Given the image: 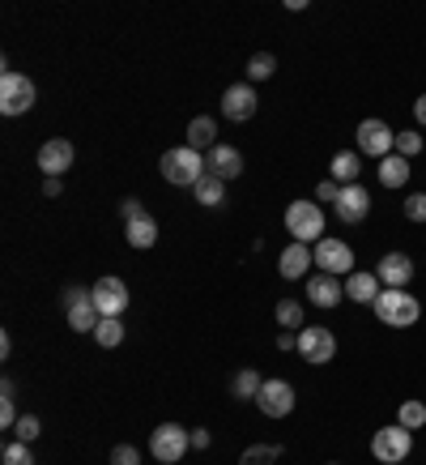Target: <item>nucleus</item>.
<instances>
[{
  "mask_svg": "<svg viewBox=\"0 0 426 465\" xmlns=\"http://www.w3.org/2000/svg\"><path fill=\"white\" fill-rule=\"evenodd\" d=\"M158 172H163L166 184H179V188H196L205 175H209V163H205V154L192 146H175L163 154V163H158Z\"/></svg>",
  "mask_w": 426,
  "mask_h": 465,
  "instance_id": "1",
  "label": "nucleus"
},
{
  "mask_svg": "<svg viewBox=\"0 0 426 465\" xmlns=\"http://www.w3.org/2000/svg\"><path fill=\"white\" fill-rule=\"evenodd\" d=\"M285 231H290L294 244L316 248L324 240V214H320V205L316 201H290L285 205Z\"/></svg>",
  "mask_w": 426,
  "mask_h": 465,
  "instance_id": "2",
  "label": "nucleus"
},
{
  "mask_svg": "<svg viewBox=\"0 0 426 465\" xmlns=\"http://www.w3.org/2000/svg\"><path fill=\"white\" fill-rule=\"evenodd\" d=\"M376 308V316H379V324H388V329H409L414 320L422 316V303L414 299L409 291H379V299L371 303Z\"/></svg>",
  "mask_w": 426,
  "mask_h": 465,
  "instance_id": "3",
  "label": "nucleus"
},
{
  "mask_svg": "<svg viewBox=\"0 0 426 465\" xmlns=\"http://www.w3.org/2000/svg\"><path fill=\"white\" fill-rule=\"evenodd\" d=\"M414 453V431L401 427V423H392V427H379L376 436H371V457L384 465H405V457Z\"/></svg>",
  "mask_w": 426,
  "mask_h": 465,
  "instance_id": "4",
  "label": "nucleus"
},
{
  "mask_svg": "<svg viewBox=\"0 0 426 465\" xmlns=\"http://www.w3.org/2000/svg\"><path fill=\"white\" fill-rule=\"evenodd\" d=\"M34 98H39V90L26 73H13V69L0 73V111L4 116H26L34 107Z\"/></svg>",
  "mask_w": 426,
  "mask_h": 465,
  "instance_id": "5",
  "label": "nucleus"
},
{
  "mask_svg": "<svg viewBox=\"0 0 426 465\" xmlns=\"http://www.w3.org/2000/svg\"><path fill=\"white\" fill-rule=\"evenodd\" d=\"M188 448H192V431L179 427V423H158V427L149 431V453L163 465H175Z\"/></svg>",
  "mask_w": 426,
  "mask_h": 465,
  "instance_id": "6",
  "label": "nucleus"
},
{
  "mask_svg": "<svg viewBox=\"0 0 426 465\" xmlns=\"http://www.w3.org/2000/svg\"><path fill=\"white\" fill-rule=\"evenodd\" d=\"M65 316H69V329L72 333H95L98 329V308H95V294L90 286H65Z\"/></svg>",
  "mask_w": 426,
  "mask_h": 465,
  "instance_id": "7",
  "label": "nucleus"
},
{
  "mask_svg": "<svg viewBox=\"0 0 426 465\" xmlns=\"http://www.w3.org/2000/svg\"><path fill=\"white\" fill-rule=\"evenodd\" d=\"M311 256H316V270L320 273H332V278H341V273L350 278V273H354V252H350L346 240H329V235H324L320 244L311 248Z\"/></svg>",
  "mask_w": 426,
  "mask_h": 465,
  "instance_id": "8",
  "label": "nucleus"
},
{
  "mask_svg": "<svg viewBox=\"0 0 426 465\" xmlns=\"http://www.w3.org/2000/svg\"><path fill=\"white\" fill-rule=\"evenodd\" d=\"M299 354H303V363H311V368L332 363V359H337V338H332V329H324V324L303 329V333H299Z\"/></svg>",
  "mask_w": 426,
  "mask_h": 465,
  "instance_id": "9",
  "label": "nucleus"
},
{
  "mask_svg": "<svg viewBox=\"0 0 426 465\" xmlns=\"http://www.w3.org/2000/svg\"><path fill=\"white\" fill-rule=\"evenodd\" d=\"M90 294H95L98 316H124V312H128V286L119 282L116 273L98 278L95 286H90Z\"/></svg>",
  "mask_w": 426,
  "mask_h": 465,
  "instance_id": "10",
  "label": "nucleus"
},
{
  "mask_svg": "<svg viewBox=\"0 0 426 465\" xmlns=\"http://www.w3.org/2000/svg\"><path fill=\"white\" fill-rule=\"evenodd\" d=\"M72 158H77V149H72V141H65V137H51V141H43V146H39V154H34L39 172L48 175V179H60V175L72 167Z\"/></svg>",
  "mask_w": 426,
  "mask_h": 465,
  "instance_id": "11",
  "label": "nucleus"
},
{
  "mask_svg": "<svg viewBox=\"0 0 426 465\" xmlns=\"http://www.w3.org/2000/svg\"><path fill=\"white\" fill-rule=\"evenodd\" d=\"M358 149H362V154H371V158H388V154L397 149V133H392L384 120L371 116V120L358 124Z\"/></svg>",
  "mask_w": 426,
  "mask_h": 465,
  "instance_id": "12",
  "label": "nucleus"
},
{
  "mask_svg": "<svg viewBox=\"0 0 426 465\" xmlns=\"http://www.w3.org/2000/svg\"><path fill=\"white\" fill-rule=\"evenodd\" d=\"M332 214L346 222V226L367 222V214H371V196H367V188H362V184H346V188L337 193V201H332Z\"/></svg>",
  "mask_w": 426,
  "mask_h": 465,
  "instance_id": "13",
  "label": "nucleus"
},
{
  "mask_svg": "<svg viewBox=\"0 0 426 465\" xmlns=\"http://www.w3.org/2000/svg\"><path fill=\"white\" fill-rule=\"evenodd\" d=\"M256 107H261V98H256V90H252V81H235V86L222 95V116H226L231 124L252 120Z\"/></svg>",
  "mask_w": 426,
  "mask_h": 465,
  "instance_id": "14",
  "label": "nucleus"
},
{
  "mask_svg": "<svg viewBox=\"0 0 426 465\" xmlns=\"http://www.w3.org/2000/svg\"><path fill=\"white\" fill-rule=\"evenodd\" d=\"M294 385L290 380H264V389L261 397H256V406H261V415L264 418H285L290 410H294Z\"/></svg>",
  "mask_w": 426,
  "mask_h": 465,
  "instance_id": "15",
  "label": "nucleus"
},
{
  "mask_svg": "<svg viewBox=\"0 0 426 465\" xmlns=\"http://www.w3.org/2000/svg\"><path fill=\"white\" fill-rule=\"evenodd\" d=\"M376 278L388 286V291H405V286L414 282V261H409L405 252H388V256H379Z\"/></svg>",
  "mask_w": 426,
  "mask_h": 465,
  "instance_id": "16",
  "label": "nucleus"
},
{
  "mask_svg": "<svg viewBox=\"0 0 426 465\" xmlns=\"http://www.w3.org/2000/svg\"><path fill=\"white\" fill-rule=\"evenodd\" d=\"M311 265H316V256H311V244H294L282 252V261H278V270H282L285 282H299V278H311Z\"/></svg>",
  "mask_w": 426,
  "mask_h": 465,
  "instance_id": "17",
  "label": "nucleus"
},
{
  "mask_svg": "<svg viewBox=\"0 0 426 465\" xmlns=\"http://www.w3.org/2000/svg\"><path fill=\"white\" fill-rule=\"evenodd\" d=\"M308 299L316 308H337L346 299V282H337L332 273H311L308 278Z\"/></svg>",
  "mask_w": 426,
  "mask_h": 465,
  "instance_id": "18",
  "label": "nucleus"
},
{
  "mask_svg": "<svg viewBox=\"0 0 426 465\" xmlns=\"http://www.w3.org/2000/svg\"><path fill=\"white\" fill-rule=\"evenodd\" d=\"M205 163H209V175H217L222 184L235 179V175H243V154H239L235 146H213Z\"/></svg>",
  "mask_w": 426,
  "mask_h": 465,
  "instance_id": "19",
  "label": "nucleus"
},
{
  "mask_svg": "<svg viewBox=\"0 0 426 465\" xmlns=\"http://www.w3.org/2000/svg\"><path fill=\"white\" fill-rule=\"evenodd\" d=\"M379 291H384V282L367 270H354L346 278V299H354V303H376Z\"/></svg>",
  "mask_w": 426,
  "mask_h": 465,
  "instance_id": "20",
  "label": "nucleus"
},
{
  "mask_svg": "<svg viewBox=\"0 0 426 465\" xmlns=\"http://www.w3.org/2000/svg\"><path fill=\"white\" fill-rule=\"evenodd\" d=\"M124 240H128V248H137V252H145V248L158 244V222L149 218H137V222H124Z\"/></svg>",
  "mask_w": 426,
  "mask_h": 465,
  "instance_id": "21",
  "label": "nucleus"
},
{
  "mask_svg": "<svg viewBox=\"0 0 426 465\" xmlns=\"http://www.w3.org/2000/svg\"><path fill=\"white\" fill-rule=\"evenodd\" d=\"M379 184L384 188H405L409 184V158H401L397 149L388 158H379Z\"/></svg>",
  "mask_w": 426,
  "mask_h": 465,
  "instance_id": "22",
  "label": "nucleus"
},
{
  "mask_svg": "<svg viewBox=\"0 0 426 465\" xmlns=\"http://www.w3.org/2000/svg\"><path fill=\"white\" fill-rule=\"evenodd\" d=\"M184 146L201 149V154L213 149L217 146V120H213V116H196V120L188 124V141H184Z\"/></svg>",
  "mask_w": 426,
  "mask_h": 465,
  "instance_id": "23",
  "label": "nucleus"
},
{
  "mask_svg": "<svg viewBox=\"0 0 426 465\" xmlns=\"http://www.w3.org/2000/svg\"><path fill=\"white\" fill-rule=\"evenodd\" d=\"M261 389H264V380H261V371L256 368H243V371L231 376V397H235V401H256Z\"/></svg>",
  "mask_w": 426,
  "mask_h": 465,
  "instance_id": "24",
  "label": "nucleus"
},
{
  "mask_svg": "<svg viewBox=\"0 0 426 465\" xmlns=\"http://www.w3.org/2000/svg\"><path fill=\"white\" fill-rule=\"evenodd\" d=\"M358 172H362V158H358L354 149H341V154H332V179L346 188V184H354Z\"/></svg>",
  "mask_w": 426,
  "mask_h": 465,
  "instance_id": "25",
  "label": "nucleus"
},
{
  "mask_svg": "<svg viewBox=\"0 0 426 465\" xmlns=\"http://www.w3.org/2000/svg\"><path fill=\"white\" fill-rule=\"evenodd\" d=\"M273 312H278V324L290 329V333L308 329V324H303V303H299V299H278V308H273Z\"/></svg>",
  "mask_w": 426,
  "mask_h": 465,
  "instance_id": "26",
  "label": "nucleus"
},
{
  "mask_svg": "<svg viewBox=\"0 0 426 465\" xmlns=\"http://www.w3.org/2000/svg\"><path fill=\"white\" fill-rule=\"evenodd\" d=\"M95 342L103 346V350H116L119 342H124V320L119 316H103L95 329Z\"/></svg>",
  "mask_w": 426,
  "mask_h": 465,
  "instance_id": "27",
  "label": "nucleus"
},
{
  "mask_svg": "<svg viewBox=\"0 0 426 465\" xmlns=\"http://www.w3.org/2000/svg\"><path fill=\"white\" fill-rule=\"evenodd\" d=\"M192 196H196L201 205H209V210H213V205H222V196H226V184H222L217 175H205V179L192 188Z\"/></svg>",
  "mask_w": 426,
  "mask_h": 465,
  "instance_id": "28",
  "label": "nucleus"
},
{
  "mask_svg": "<svg viewBox=\"0 0 426 465\" xmlns=\"http://www.w3.org/2000/svg\"><path fill=\"white\" fill-rule=\"evenodd\" d=\"M278 457H282V444H252V448H243L239 465H273Z\"/></svg>",
  "mask_w": 426,
  "mask_h": 465,
  "instance_id": "29",
  "label": "nucleus"
},
{
  "mask_svg": "<svg viewBox=\"0 0 426 465\" xmlns=\"http://www.w3.org/2000/svg\"><path fill=\"white\" fill-rule=\"evenodd\" d=\"M397 423H401V427H409V431H418V427L426 423V401H418V397L401 401V410H397Z\"/></svg>",
  "mask_w": 426,
  "mask_h": 465,
  "instance_id": "30",
  "label": "nucleus"
},
{
  "mask_svg": "<svg viewBox=\"0 0 426 465\" xmlns=\"http://www.w3.org/2000/svg\"><path fill=\"white\" fill-rule=\"evenodd\" d=\"M273 73H278V56H273V51H256V56L247 60V77H252V81H269Z\"/></svg>",
  "mask_w": 426,
  "mask_h": 465,
  "instance_id": "31",
  "label": "nucleus"
},
{
  "mask_svg": "<svg viewBox=\"0 0 426 465\" xmlns=\"http://www.w3.org/2000/svg\"><path fill=\"white\" fill-rule=\"evenodd\" d=\"M0 461H4V465H34V453H30V444L13 440V444H4V448H0Z\"/></svg>",
  "mask_w": 426,
  "mask_h": 465,
  "instance_id": "32",
  "label": "nucleus"
},
{
  "mask_svg": "<svg viewBox=\"0 0 426 465\" xmlns=\"http://www.w3.org/2000/svg\"><path fill=\"white\" fill-rule=\"evenodd\" d=\"M397 154H401V158L422 154V133H418V128H405V133H397Z\"/></svg>",
  "mask_w": 426,
  "mask_h": 465,
  "instance_id": "33",
  "label": "nucleus"
},
{
  "mask_svg": "<svg viewBox=\"0 0 426 465\" xmlns=\"http://www.w3.org/2000/svg\"><path fill=\"white\" fill-rule=\"evenodd\" d=\"M39 431H43V423H39V418H34V415H22V418H18V427H13V436H18V440H22V444L39 440Z\"/></svg>",
  "mask_w": 426,
  "mask_h": 465,
  "instance_id": "34",
  "label": "nucleus"
},
{
  "mask_svg": "<svg viewBox=\"0 0 426 465\" xmlns=\"http://www.w3.org/2000/svg\"><path fill=\"white\" fill-rule=\"evenodd\" d=\"M405 218H409V222H426V193H409V196H405Z\"/></svg>",
  "mask_w": 426,
  "mask_h": 465,
  "instance_id": "35",
  "label": "nucleus"
},
{
  "mask_svg": "<svg viewBox=\"0 0 426 465\" xmlns=\"http://www.w3.org/2000/svg\"><path fill=\"white\" fill-rule=\"evenodd\" d=\"M111 465H141V453L133 444H116L111 448Z\"/></svg>",
  "mask_w": 426,
  "mask_h": 465,
  "instance_id": "36",
  "label": "nucleus"
},
{
  "mask_svg": "<svg viewBox=\"0 0 426 465\" xmlns=\"http://www.w3.org/2000/svg\"><path fill=\"white\" fill-rule=\"evenodd\" d=\"M119 218L124 222H137V218H145V205L137 201V196H128V201H119Z\"/></svg>",
  "mask_w": 426,
  "mask_h": 465,
  "instance_id": "37",
  "label": "nucleus"
},
{
  "mask_svg": "<svg viewBox=\"0 0 426 465\" xmlns=\"http://www.w3.org/2000/svg\"><path fill=\"white\" fill-rule=\"evenodd\" d=\"M0 427H18V406H13V397H0Z\"/></svg>",
  "mask_w": 426,
  "mask_h": 465,
  "instance_id": "38",
  "label": "nucleus"
},
{
  "mask_svg": "<svg viewBox=\"0 0 426 465\" xmlns=\"http://www.w3.org/2000/svg\"><path fill=\"white\" fill-rule=\"evenodd\" d=\"M337 193H341V184H337V179H324V184L316 188V205H332Z\"/></svg>",
  "mask_w": 426,
  "mask_h": 465,
  "instance_id": "39",
  "label": "nucleus"
},
{
  "mask_svg": "<svg viewBox=\"0 0 426 465\" xmlns=\"http://www.w3.org/2000/svg\"><path fill=\"white\" fill-rule=\"evenodd\" d=\"M278 350H299V333L282 329V333H278Z\"/></svg>",
  "mask_w": 426,
  "mask_h": 465,
  "instance_id": "40",
  "label": "nucleus"
},
{
  "mask_svg": "<svg viewBox=\"0 0 426 465\" xmlns=\"http://www.w3.org/2000/svg\"><path fill=\"white\" fill-rule=\"evenodd\" d=\"M209 444H213V436L205 431V427H196V431H192V448H209Z\"/></svg>",
  "mask_w": 426,
  "mask_h": 465,
  "instance_id": "41",
  "label": "nucleus"
},
{
  "mask_svg": "<svg viewBox=\"0 0 426 465\" xmlns=\"http://www.w3.org/2000/svg\"><path fill=\"white\" fill-rule=\"evenodd\" d=\"M414 120H418V124H422V128H426V95L418 98V103H414Z\"/></svg>",
  "mask_w": 426,
  "mask_h": 465,
  "instance_id": "42",
  "label": "nucleus"
},
{
  "mask_svg": "<svg viewBox=\"0 0 426 465\" xmlns=\"http://www.w3.org/2000/svg\"><path fill=\"white\" fill-rule=\"evenodd\" d=\"M65 193V184H60V179H48V184H43V196H60Z\"/></svg>",
  "mask_w": 426,
  "mask_h": 465,
  "instance_id": "43",
  "label": "nucleus"
},
{
  "mask_svg": "<svg viewBox=\"0 0 426 465\" xmlns=\"http://www.w3.org/2000/svg\"><path fill=\"white\" fill-rule=\"evenodd\" d=\"M329 465H341V461H329Z\"/></svg>",
  "mask_w": 426,
  "mask_h": 465,
  "instance_id": "44",
  "label": "nucleus"
}]
</instances>
